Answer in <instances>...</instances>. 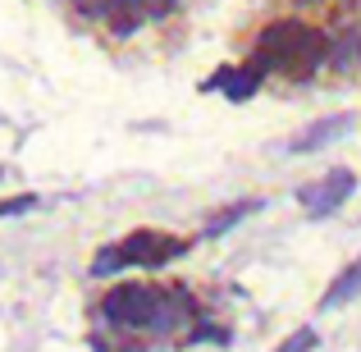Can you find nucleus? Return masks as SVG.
Here are the masks:
<instances>
[{
	"label": "nucleus",
	"mask_w": 361,
	"mask_h": 352,
	"mask_svg": "<svg viewBox=\"0 0 361 352\" xmlns=\"http://www.w3.org/2000/svg\"><path fill=\"white\" fill-rule=\"evenodd\" d=\"M325 55V37L307 23H270L256 42V64L261 69H279L293 78H307Z\"/></svg>",
	"instance_id": "obj_1"
},
{
	"label": "nucleus",
	"mask_w": 361,
	"mask_h": 352,
	"mask_svg": "<svg viewBox=\"0 0 361 352\" xmlns=\"http://www.w3.org/2000/svg\"><path fill=\"white\" fill-rule=\"evenodd\" d=\"M160 307H165V293L147 289V284H119L106 293L101 302V316L115 329H156L160 325Z\"/></svg>",
	"instance_id": "obj_2"
},
{
	"label": "nucleus",
	"mask_w": 361,
	"mask_h": 352,
	"mask_svg": "<svg viewBox=\"0 0 361 352\" xmlns=\"http://www.w3.org/2000/svg\"><path fill=\"white\" fill-rule=\"evenodd\" d=\"M119 252H123V265H165V261H174V256H183L188 243L183 238H169V233L137 229L133 238L119 243Z\"/></svg>",
	"instance_id": "obj_3"
},
{
	"label": "nucleus",
	"mask_w": 361,
	"mask_h": 352,
	"mask_svg": "<svg viewBox=\"0 0 361 352\" xmlns=\"http://www.w3.org/2000/svg\"><path fill=\"white\" fill-rule=\"evenodd\" d=\"M353 188H357V178L348 174V169H329L320 183H307L298 193V202L307 206L311 215H329V211H338V206L353 197Z\"/></svg>",
	"instance_id": "obj_4"
},
{
	"label": "nucleus",
	"mask_w": 361,
	"mask_h": 352,
	"mask_svg": "<svg viewBox=\"0 0 361 352\" xmlns=\"http://www.w3.org/2000/svg\"><path fill=\"white\" fill-rule=\"evenodd\" d=\"M353 128H357V119H353V115H329V119H316V123H307V128H302L298 138L288 142V151L307 156V151H320V147H329V142L348 138Z\"/></svg>",
	"instance_id": "obj_5"
},
{
	"label": "nucleus",
	"mask_w": 361,
	"mask_h": 352,
	"mask_svg": "<svg viewBox=\"0 0 361 352\" xmlns=\"http://www.w3.org/2000/svg\"><path fill=\"white\" fill-rule=\"evenodd\" d=\"M256 83H261V64H247V69H224L215 78V87H224L229 101H247L256 92Z\"/></svg>",
	"instance_id": "obj_6"
},
{
	"label": "nucleus",
	"mask_w": 361,
	"mask_h": 352,
	"mask_svg": "<svg viewBox=\"0 0 361 352\" xmlns=\"http://www.w3.org/2000/svg\"><path fill=\"white\" fill-rule=\"evenodd\" d=\"M357 293H361V256H357V261H353V265H348V270L334 279V289H329L325 298H320V307H343V302H353Z\"/></svg>",
	"instance_id": "obj_7"
},
{
	"label": "nucleus",
	"mask_w": 361,
	"mask_h": 352,
	"mask_svg": "<svg viewBox=\"0 0 361 352\" xmlns=\"http://www.w3.org/2000/svg\"><path fill=\"white\" fill-rule=\"evenodd\" d=\"M142 14H147L142 0H106V18H110V28H115L119 37H128L133 28L142 23Z\"/></svg>",
	"instance_id": "obj_8"
},
{
	"label": "nucleus",
	"mask_w": 361,
	"mask_h": 352,
	"mask_svg": "<svg viewBox=\"0 0 361 352\" xmlns=\"http://www.w3.org/2000/svg\"><path fill=\"white\" fill-rule=\"evenodd\" d=\"M252 211H261V202H238V206H229L224 215L206 220V233H224V229H233V224H238L243 215H252Z\"/></svg>",
	"instance_id": "obj_9"
},
{
	"label": "nucleus",
	"mask_w": 361,
	"mask_h": 352,
	"mask_svg": "<svg viewBox=\"0 0 361 352\" xmlns=\"http://www.w3.org/2000/svg\"><path fill=\"white\" fill-rule=\"evenodd\" d=\"M316 344H320V339H316V329H311V325H302V329H293V334L283 339V344L274 348V352H316Z\"/></svg>",
	"instance_id": "obj_10"
},
{
	"label": "nucleus",
	"mask_w": 361,
	"mask_h": 352,
	"mask_svg": "<svg viewBox=\"0 0 361 352\" xmlns=\"http://www.w3.org/2000/svg\"><path fill=\"white\" fill-rule=\"evenodd\" d=\"M123 270V252H119V243L115 247H106V252H97V261H92V274H115Z\"/></svg>",
	"instance_id": "obj_11"
},
{
	"label": "nucleus",
	"mask_w": 361,
	"mask_h": 352,
	"mask_svg": "<svg viewBox=\"0 0 361 352\" xmlns=\"http://www.w3.org/2000/svg\"><path fill=\"white\" fill-rule=\"evenodd\" d=\"M37 206V197L27 193V197H9V202H0V220H9V215H27Z\"/></svg>",
	"instance_id": "obj_12"
},
{
	"label": "nucleus",
	"mask_w": 361,
	"mask_h": 352,
	"mask_svg": "<svg viewBox=\"0 0 361 352\" xmlns=\"http://www.w3.org/2000/svg\"><path fill=\"white\" fill-rule=\"evenodd\" d=\"M142 9H147L151 18H165L169 9H174V0H142Z\"/></svg>",
	"instance_id": "obj_13"
},
{
	"label": "nucleus",
	"mask_w": 361,
	"mask_h": 352,
	"mask_svg": "<svg viewBox=\"0 0 361 352\" xmlns=\"http://www.w3.org/2000/svg\"><path fill=\"white\" fill-rule=\"evenodd\" d=\"M357 60H361V42H357Z\"/></svg>",
	"instance_id": "obj_14"
}]
</instances>
